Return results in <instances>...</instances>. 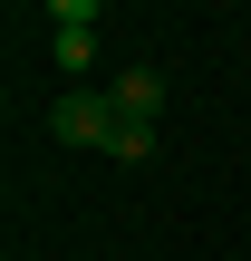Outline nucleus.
<instances>
[{
	"mask_svg": "<svg viewBox=\"0 0 251 261\" xmlns=\"http://www.w3.org/2000/svg\"><path fill=\"white\" fill-rule=\"evenodd\" d=\"M116 126H126L116 97H87V87H68V97L48 107V136H58V145H116Z\"/></svg>",
	"mask_w": 251,
	"mask_h": 261,
	"instance_id": "f257e3e1",
	"label": "nucleus"
},
{
	"mask_svg": "<svg viewBox=\"0 0 251 261\" xmlns=\"http://www.w3.org/2000/svg\"><path fill=\"white\" fill-rule=\"evenodd\" d=\"M106 97H116V116H126V126H155V116H164V77H155V68H126Z\"/></svg>",
	"mask_w": 251,
	"mask_h": 261,
	"instance_id": "f03ea898",
	"label": "nucleus"
},
{
	"mask_svg": "<svg viewBox=\"0 0 251 261\" xmlns=\"http://www.w3.org/2000/svg\"><path fill=\"white\" fill-rule=\"evenodd\" d=\"M87 58H97V29H58V68H68V77H77V68H87Z\"/></svg>",
	"mask_w": 251,
	"mask_h": 261,
	"instance_id": "7ed1b4c3",
	"label": "nucleus"
},
{
	"mask_svg": "<svg viewBox=\"0 0 251 261\" xmlns=\"http://www.w3.org/2000/svg\"><path fill=\"white\" fill-rule=\"evenodd\" d=\"M106 155H116V165H145V155H155V126H116V145H106Z\"/></svg>",
	"mask_w": 251,
	"mask_h": 261,
	"instance_id": "20e7f679",
	"label": "nucleus"
}]
</instances>
